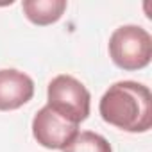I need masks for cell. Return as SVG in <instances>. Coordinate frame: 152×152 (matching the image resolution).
<instances>
[{
	"mask_svg": "<svg viewBox=\"0 0 152 152\" xmlns=\"http://www.w3.org/2000/svg\"><path fill=\"white\" fill-rule=\"evenodd\" d=\"M106 124L127 132H147L152 125V95L145 84L120 81L109 86L99 104Z\"/></svg>",
	"mask_w": 152,
	"mask_h": 152,
	"instance_id": "1",
	"label": "cell"
},
{
	"mask_svg": "<svg viewBox=\"0 0 152 152\" xmlns=\"http://www.w3.org/2000/svg\"><path fill=\"white\" fill-rule=\"evenodd\" d=\"M48 107L64 120L79 125L90 115L91 95L86 86L72 75H57L48 83Z\"/></svg>",
	"mask_w": 152,
	"mask_h": 152,
	"instance_id": "2",
	"label": "cell"
},
{
	"mask_svg": "<svg viewBox=\"0 0 152 152\" xmlns=\"http://www.w3.org/2000/svg\"><path fill=\"white\" fill-rule=\"evenodd\" d=\"M109 57L122 70H141L152 57V38L140 25H122L109 38Z\"/></svg>",
	"mask_w": 152,
	"mask_h": 152,
	"instance_id": "3",
	"label": "cell"
},
{
	"mask_svg": "<svg viewBox=\"0 0 152 152\" xmlns=\"http://www.w3.org/2000/svg\"><path fill=\"white\" fill-rule=\"evenodd\" d=\"M79 125H75L57 113H54L48 106L41 107L32 118V136L34 140L52 150H64L70 141L79 134Z\"/></svg>",
	"mask_w": 152,
	"mask_h": 152,
	"instance_id": "4",
	"label": "cell"
},
{
	"mask_svg": "<svg viewBox=\"0 0 152 152\" xmlns=\"http://www.w3.org/2000/svg\"><path fill=\"white\" fill-rule=\"evenodd\" d=\"M34 95V81L15 68L0 70V111H13L27 104Z\"/></svg>",
	"mask_w": 152,
	"mask_h": 152,
	"instance_id": "5",
	"label": "cell"
},
{
	"mask_svg": "<svg viewBox=\"0 0 152 152\" xmlns=\"http://www.w3.org/2000/svg\"><path fill=\"white\" fill-rule=\"evenodd\" d=\"M22 9L29 22L36 25H50L63 16L66 2L64 0H23Z\"/></svg>",
	"mask_w": 152,
	"mask_h": 152,
	"instance_id": "6",
	"label": "cell"
},
{
	"mask_svg": "<svg viewBox=\"0 0 152 152\" xmlns=\"http://www.w3.org/2000/svg\"><path fill=\"white\" fill-rule=\"evenodd\" d=\"M64 152H113L109 141L91 131H83L75 136Z\"/></svg>",
	"mask_w": 152,
	"mask_h": 152,
	"instance_id": "7",
	"label": "cell"
}]
</instances>
